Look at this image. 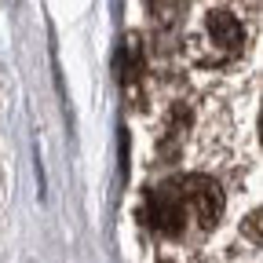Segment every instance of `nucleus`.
Returning a JSON list of instances; mask_svg holds the SVG:
<instances>
[{
    "mask_svg": "<svg viewBox=\"0 0 263 263\" xmlns=\"http://www.w3.org/2000/svg\"><path fill=\"white\" fill-rule=\"evenodd\" d=\"M252 22H245V8L238 4H209L190 26V55L201 66H227L238 62L249 48Z\"/></svg>",
    "mask_w": 263,
    "mask_h": 263,
    "instance_id": "obj_2",
    "label": "nucleus"
},
{
    "mask_svg": "<svg viewBox=\"0 0 263 263\" xmlns=\"http://www.w3.org/2000/svg\"><path fill=\"white\" fill-rule=\"evenodd\" d=\"M238 8H249V15H256L259 11V0H234Z\"/></svg>",
    "mask_w": 263,
    "mask_h": 263,
    "instance_id": "obj_3",
    "label": "nucleus"
},
{
    "mask_svg": "<svg viewBox=\"0 0 263 263\" xmlns=\"http://www.w3.org/2000/svg\"><path fill=\"white\" fill-rule=\"evenodd\" d=\"M223 209L219 186L209 179H172L150 194V223L164 238H183L186 230H212Z\"/></svg>",
    "mask_w": 263,
    "mask_h": 263,
    "instance_id": "obj_1",
    "label": "nucleus"
}]
</instances>
